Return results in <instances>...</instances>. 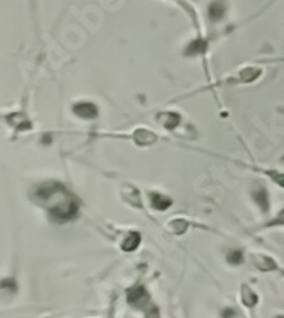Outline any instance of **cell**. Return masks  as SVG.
<instances>
[{
    "label": "cell",
    "instance_id": "7c38bea8",
    "mask_svg": "<svg viewBox=\"0 0 284 318\" xmlns=\"http://www.w3.org/2000/svg\"><path fill=\"white\" fill-rule=\"evenodd\" d=\"M242 300H244V305L245 306L254 308L255 305H257L259 298H257V294H255L249 286H244L242 288Z\"/></svg>",
    "mask_w": 284,
    "mask_h": 318
},
{
    "label": "cell",
    "instance_id": "6da1fadb",
    "mask_svg": "<svg viewBox=\"0 0 284 318\" xmlns=\"http://www.w3.org/2000/svg\"><path fill=\"white\" fill-rule=\"evenodd\" d=\"M78 203L72 194L67 192L65 196L60 197V201H55L53 204L48 206V216L53 223H58V225H63V223H68L75 220L78 216Z\"/></svg>",
    "mask_w": 284,
    "mask_h": 318
},
{
    "label": "cell",
    "instance_id": "5bb4252c",
    "mask_svg": "<svg viewBox=\"0 0 284 318\" xmlns=\"http://www.w3.org/2000/svg\"><path fill=\"white\" fill-rule=\"evenodd\" d=\"M223 318H238V313L235 310H231V308H228V310L223 311Z\"/></svg>",
    "mask_w": 284,
    "mask_h": 318
},
{
    "label": "cell",
    "instance_id": "7a4b0ae2",
    "mask_svg": "<svg viewBox=\"0 0 284 318\" xmlns=\"http://www.w3.org/2000/svg\"><path fill=\"white\" fill-rule=\"evenodd\" d=\"M72 112L78 117V120H84V121H94V120H97L99 114H101L97 104L92 101L75 102L72 106Z\"/></svg>",
    "mask_w": 284,
    "mask_h": 318
},
{
    "label": "cell",
    "instance_id": "9c48e42d",
    "mask_svg": "<svg viewBox=\"0 0 284 318\" xmlns=\"http://www.w3.org/2000/svg\"><path fill=\"white\" fill-rule=\"evenodd\" d=\"M140 244H141V235L138 231H128L125 240L121 242V249L125 252H135L140 247Z\"/></svg>",
    "mask_w": 284,
    "mask_h": 318
},
{
    "label": "cell",
    "instance_id": "5b68a950",
    "mask_svg": "<svg viewBox=\"0 0 284 318\" xmlns=\"http://www.w3.org/2000/svg\"><path fill=\"white\" fill-rule=\"evenodd\" d=\"M131 140H133L138 146H150L157 141V135H155L153 131L146 130V128H138V130L133 131Z\"/></svg>",
    "mask_w": 284,
    "mask_h": 318
},
{
    "label": "cell",
    "instance_id": "277c9868",
    "mask_svg": "<svg viewBox=\"0 0 284 318\" xmlns=\"http://www.w3.org/2000/svg\"><path fill=\"white\" fill-rule=\"evenodd\" d=\"M121 196L123 199L133 208H143V203H141V192L131 184H126L121 189Z\"/></svg>",
    "mask_w": 284,
    "mask_h": 318
},
{
    "label": "cell",
    "instance_id": "8fae6325",
    "mask_svg": "<svg viewBox=\"0 0 284 318\" xmlns=\"http://www.w3.org/2000/svg\"><path fill=\"white\" fill-rule=\"evenodd\" d=\"M187 225H189V223L186 220H182V218H176V220H172V221L167 223V228L172 231V233L182 235L184 231L187 230Z\"/></svg>",
    "mask_w": 284,
    "mask_h": 318
},
{
    "label": "cell",
    "instance_id": "ba28073f",
    "mask_svg": "<svg viewBox=\"0 0 284 318\" xmlns=\"http://www.w3.org/2000/svg\"><path fill=\"white\" fill-rule=\"evenodd\" d=\"M146 300H148V293H146V289L143 286H133L128 291V303L130 305L138 306Z\"/></svg>",
    "mask_w": 284,
    "mask_h": 318
},
{
    "label": "cell",
    "instance_id": "30bf717a",
    "mask_svg": "<svg viewBox=\"0 0 284 318\" xmlns=\"http://www.w3.org/2000/svg\"><path fill=\"white\" fill-rule=\"evenodd\" d=\"M252 197H254V201L259 204V208L262 210V213L269 211V194L266 191V187H262V186L255 187L252 191Z\"/></svg>",
    "mask_w": 284,
    "mask_h": 318
},
{
    "label": "cell",
    "instance_id": "52a82bcc",
    "mask_svg": "<svg viewBox=\"0 0 284 318\" xmlns=\"http://www.w3.org/2000/svg\"><path fill=\"white\" fill-rule=\"evenodd\" d=\"M252 264L257 267L259 270H276L277 269V264L276 260L267 257V255H262V254H252Z\"/></svg>",
    "mask_w": 284,
    "mask_h": 318
},
{
    "label": "cell",
    "instance_id": "3957f363",
    "mask_svg": "<svg viewBox=\"0 0 284 318\" xmlns=\"http://www.w3.org/2000/svg\"><path fill=\"white\" fill-rule=\"evenodd\" d=\"M158 123L162 125L165 130L169 131H176L179 126H181L182 123V116L179 114V112L176 111H165V112H160V114L157 116Z\"/></svg>",
    "mask_w": 284,
    "mask_h": 318
},
{
    "label": "cell",
    "instance_id": "4fadbf2b",
    "mask_svg": "<svg viewBox=\"0 0 284 318\" xmlns=\"http://www.w3.org/2000/svg\"><path fill=\"white\" fill-rule=\"evenodd\" d=\"M226 262L230 265H240L244 262V254L240 250H231V252L226 254Z\"/></svg>",
    "mask_w": 284,
    "mask_h": 318
},
{
    "label": "cell",
    "instance_id": "8992f818",
    "mask_svg": "<svg viewBox=\"0 0 284 318\" xmlns=\"http://www.w3.org/2000/svg\"><path fill=\"white\" fill-rule=\"evenodd\" d=\"M150 206L155 211H167L172 206V199L162 192H150Z\"/></svg>",
    "mask_w": 284,
    "mask_h": 318
}]
</instances>
